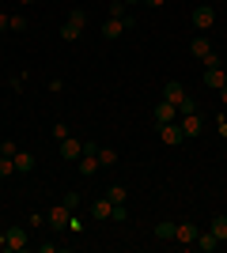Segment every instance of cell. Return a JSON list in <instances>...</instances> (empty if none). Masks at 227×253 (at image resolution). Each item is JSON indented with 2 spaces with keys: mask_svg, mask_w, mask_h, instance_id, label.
I'll use <instances>...</instances> for the list:
<instances>
[{
  "mask_svg": "<svg viewBox=\"0 0 227 253\" xmlns=\"http://www.w3.org/2000/svg\"><path fill=\"white\" fill-rule=\"evenodd\" d=\"M178 125H182L185 140H189V136H201V117H197V114H185L182 121H178Z\"/></svg>",
  "mask_w": 227,
  "mask_h": 253,
  "instance_id": "cell-10",
  "label": "cell"
},
{
  "mask_svg": "<svg viewBox=\"0 0 227 253\" xmlns=\"http://www.w3.org/2000/svg\"><path fill=\"white\" fill-rule=\"evenodd\" d=\"M151 117H155V125H167V121H178V106L174 102H155V110H151Z\"/></svg>",
  "mask_w": 227,
  "mask_h": 253,
  "instance_id": "cell-4",
  "label": "cell"
},
{
  "mask_svg": "<svg viewBox=\"0 0 227 253\" xmlns=\"http://www.w3.org/2000/svg\"><path fill=\"white\" fill-rule=\"evenodd\" d=\"M182 95H185V87L178 84V80H171V84L163 87V98H167V102H174V106L182 102Z\"/></svg>",
  "mask_w": 227,
  "mask_h": 253,
  "instance_id": "cell-13",
  "label": "cell"
},
{
  "mask_svg": "<svg viewBox=\"0 0 227 253\" xmlns=\"http://www.w3.org/2000/svg\"><path fill=\"white\" fill-rule=\"evenodd\" d=\"M193 27L197 31H212V27H216V8H208V4L193 8Z\"/></svg>",
  "mask_w": 227,
  "mask_h": 253,
  "instance_id": "cell-1",
  "label": "cell"
},
{
  "mask_svg": "<svg viewBox=\"0 0 227 253\" xmlns=\"http://www.w3.org/2000/svg\"><path fill=\"white\" fill-rule=\"evenodd\" d=\"M80 155H84V140H76V136H65V140H61V159L76 163Z\"/></svg>",
  "mask_w": 227,
  "mask_h": 253,
  "instance_id": "cell-6",
  "label": "cell"
},
{
  "mask_svg": "<svg viewBox=\"0 0 227 253\" xmlns=\"http://www.w3.org/2000/svg\"><path fill=\"white\" fill-rule=\"evenodd\" d=\"M65 136H72V132H68V125H65V121H53V140L61 144Z\"/></svg>",
  "mask_w": 227,
  "mask_h": 253,
  "instance_id": "cell-25",
  "label": "cell"
},
{
  "mask_svg": "<svg viewBox=\"0 0 227 253\" xmlns=\"http://www.w3.org/2000/svg\"><path fill=\"white\" fill-rule=\"evenodd\" d=\"M15 151H19V148H15V144H11V140H0V155H15Z\"/></svg>",
  "mask_w": 227,
  "mask_h": 253,
  "instance_id": "cell-30",
  "label": "cell"
},
{
  "mask_svg": "<svg viewBox=\"0 0 227 253\" xmlns=\"http://www.w3.org/2000/svg\"><path fill=\"white\" fill-rule=\"evenodd\" d=\"M68 23H76V27L84 31V27H87V11L84 8H72V11H68Z\"/></svg>",
  "mask_w": 227,
  "mask_h": 253,
  "instance_id": "cell-22",
  "label": "cell"
},
{
  "mask_svg": "<svg viewBox=\"0 0 227 253\" xmlns=\"http://www.w3.org/2000/svg\"><path fill=\"white\" fill-rule=\"evenodd\" d=\"M61 204H65V208H72V211H76V208H80V193H72V189H68L65 197H61Z\"/></svg>",
  "mask_w": 227,
  "mask_h": 253,
  "instance_id": "cell-26",
  "label": "cell"
},
{
  "mask_svg": "<svg viewBox=\"0 0 227 253\" xmlns=\"http://www.w3.org/2000/svg\"><path fill=\"white\" fill-rule=\"evenodd\" d=\"M159 140H163V144H171V148H178V144L185 140V132H182L178 121H167V125H159Z\"/></svg>",
  "mask_w": 227,
  "mask_h": 253,
  "instance_id": "cell-2",
  "label": "cell"
},
{
  "mask_svg": "<svg viewBox=\"0 0 227 253\" xmlns=\"http://www.w3.org/2000/svg\"><path fill=\"white\" fill-rule=\"evenodd\" d=\"M61 38H65V42H76V38H80V27H76V23H65V27H61Z\"/></svg>",
  "mask_w": 227,
  "mask_h": 253,
  "instance_id": "cell-23",
  "label": "cell"
},
{
  "mask_svg": "<svg viewBox=\"0 0 227 253\" xmlns=\"http://www.w3.org/2000/svg\"><path fill=\"white\" fill-rule=\"evenodd\" d=\"M216 121H220V136L227 140V121H224V117H216Z\"/></svg>",
  "mask_w": 227,
  "mask_h": 253,
  "instance_id": "cell-33",
  "label": "cell"
},
{
  "mask_svg": "<svg viewBox=\"0 0 227 253\" xmlns=\"http://www.w3.org/2000/svg\"><path fill=\"white\" fill-rule=\"evenodd\" d=\"M208 231H212V234H216V238H220V242H227V215H216V219H212V223H208Z\"/></svg>",
  "mask_w": 227,
  "mask_h": 253,
  "instance_id": "cell-17",
  "label": "cell"
},
{
  "mask_svg": "<svg viewBox=\"0 0 227 253\" xmlns=\"http://www.w3.org/2000/svg\"><path fill=\"white\" fill-rule=\"evenodd\" d=\"M19 4H34V0H19Z\"/></svg>",
  "mask_w": 227,
  "mask_h": 253,
  "instance_id": "cell-37",
  "label": "cell"
},
{
  "mask_svg": "<svg viewBox=\"0 0 227 253\" xmlns=\"http://www.w3.org/2000/svg\"><path fill=\"white\" fill-rule=\"evenodd\" d=\"M8 31H27V19H23V15H11V19H8Z\"/></svg>",
  "mask_w": 227,
  "mask_h": 253,
  "instance_id": "cell-29",
  "label": "cell"
},
{
  "mask_svg": "<svg viewBox=\"0 0 227 253\" xmlns=\"http://www.w3.org/2000/svg\"><path fill=\"white\" fill-rule=\"evenodd\" d=\"M110 19H125V4L121 0H110Z\"/></svg>",
  "mask_w": 227,
  "mask_h": 253,
  "instance_id": "cell-27",
  "label": "cell"
},
{
  "mask_svg": "<svg viewBox=\"0 0 227 253\" xmlns=\"http://www.w3.org/2000/svg\"><path fill=\"white\" fill-rule=\"evenodd\" d=\"M110 219H114V223H125V219H129V208H125V204H114Z\"/></svg>",
  "mask_w": 227,
  "mask_h": 253,
  "instance_id": "cell-24",
  "label": "cell"
},
{
  "mask_svg": "<svg viewBox=\"0 0 227 253\" xmlns=\"http://www.w3.org/2000/svg\"><path fill=\"white\" fill-rule=\"evenodd\" d=\"M68 215H72V208H65V204H57L49 215H45V223L53 227V231H61V227H68Z\"/></svg>",
  "mask_w": 227,
  "mask_h": 253,
  "instance_id": "cell-8",
  "label": "cell"
},
{
  "mask_svg": "<svg viewBox=\"0 0 227 253\" xmlns=\"http://www.w3.org/2000/svg\"><path fill=\"white\" fill-rule=\"evenodd\" d=\"M121 4H125V8H129V4H144V0H121Z\"/></svg>",
  "mask_w": 227,
  "mask_h": 253,
  "instance_id": "cell-36",
  "label": "cell"
},
{
  "mask_svg": "<svg viewBox=\"0 0 227 253\" xmlns=\"http://www.w3.org/2000/svg\"><path fill=\"white\" fill-rule=\"evenodd\" d=\"M178 114H182V117H185V114H197V98H193V95H182V102H178Z\"/></svg>",
  "mask_w": 227,
  "mask_h": 253,
  "instance_id": "cell-21",
  "label": "cell"
},
{
  "mask_svg": "<svg viewBox=\"0 0 227 253\" xmlns=\"http://www.w3.org/2000/svg\"><path fill=\"white\" fill-rule=\"evenodd\" d=\"M84 155H98V144H95V140H84Z\"/></svg>",
  "mask_w": 227,
  "mask_h": 253,
  "instance_id": "cell-31",
  "label": "cell"
},
{
  "mask_svg": "<svg viewBox=\"0 0 227 253\" xmlns=\"http://www.w3.org/2000/svg\"><path fill=\"white\" fill-rule=\"evenodd\" d=\"M11 163H15V170H19V174H31V170H34V155H31V151H15V155H11Z\"/></svg>",
  "mask_w": 227,
  "mask_h": 253,
  "instance_id": "cell-12",
  "label": "cell"
},
{
  "mask_svg": "<svg viewBox=\"0 0 227 253\" xmlns=\"http://www.w3.org/2000/svg\"><path fill=\"white\" fill-rule=\"evenodd\" d=\"M98 167H114V163H118V151H114V148H98Z\"/></svg>",
  "mask_w": 227,
  "mask_h": 253,
  "instance_id": "cell-18",
  "label": "cell"
},
{
  "mask_svg": "<svg viewBox=\"0 0 227 253\" xmlns=\"http://www.w3.org/2000/svg\"><path fill=\"white\" fill-rule=\"evenodd\" d=\"M4 242H8V231H0V250H4Z\"/></svg>",
  "mask_w": 227,
  "mask_h": 253,
  "instance_id": "cell-35",
  "label": "cell"
},
{
  "mask_svg": "<svg viewBox=\"0 0 227 253\" xmlns=\"http://www.w3.org/2000/svg\"><path fill=\"white\" fill-rule=\"evenodd\" d=\"M110 211H114L110 197H102V201H95V204H91V215H95V219H110Z\"/></svg>",
  "mask_w": 227,
  "mask_h": 253,
  "instance_id": "cell-16",
  "label": "cell"
},
{
  "mask_svg": "<svg viewBox=\"0 0 227 253\" xmlns=\"http://www.w3.org/2000/svg\"><path fill=\"white\" fill-rule=\"evenodd\" d=\"M8 19H11L8 11H0V31H8Z\"/></svg>",
  "mask_w": 227,
  "mask_h": 253,
  "instance_id": "cell-32",
  "label": "cell"
},
{
  "mask_svg": "<svg viewBox=\"0 0 227 253\" xmlns=\"http://www.w3.org/2000/svg\"><path fill=\"white\" fill-rule=\"evenodd\" d=\"M106 197H110V204H125V201H129L125 185H110V193H106Z\"/></svg>",
  "mask_w": 227,
  "mask_h": 253,
  "instance_id": "cell-19",
  "label": "cell"
},
{
  "mask_svg": "<svg viewBox=\"0 0 227 253\" xmlns=\"http://www.w3.org/2000/svg\"><path fill=\"white\" fill-rule=\"evenodd\" d=\"M121 34H125V23L121 19H106L102 23V38H106V42H114V38H121Z\"/></svg>",
  "mask_w": 227,
  "mask_h": 253,
  "instance_id": "cell-11",
  "label": "cell"
},
{
  "mask_svg": "<svg viewBox=\"0 0 227 253\" xmlns=\"http://www.w3.org/2000/svg\"><path fill=\"white\" fill-rule=\"evenodd\" d=\"M174 227H178V223H171V219L155 223V238H174Z\"/></svg>",
  "mask_w": 227,
  "mask_h": 253,
  "instance_id": "cell-20",
  "label": "cell"
},
{
  "mask_svg": "<svg viewBox=\"0 0 227 253\" xmlns=\"http://www.w3.org/2000/svg\"><path fill=\"white\" fill-rule=\"evenodd\" d=\"M224 84H227L224 68H220V64H205V87H208V91H220Z\"/></svg>",
  "mask_w": 227,
  "mask_h": 253,
  "instance_id": "cell-5",
  "label": "cell"
},
{
  "mask_svg": "<svg viewBox=\"0 0 227 253\" xmlns=\"http://www.w3.org/2000/svg\"><path fill=\"white\" fill-rule=\"evenodd\" d=\"M8 174H15V163L8 155H0V178H8Z\"/></svg>",
  "mask_w": 227,
  "mask_h": 253,
  "instance_id": "cell-28",
  "label": "cell"
},
{
  "mask_svg": "<svg viewBox=\"0 0 227 253\" xmlns=\"http://www.w3.org/2000/svg\"><path fill=\"white\" fill-rule=\"evenodd\" d=\"M197 250H205V253H212V250H216V246H220V238H216V234H212V231H201V234H197Z\"/></svg>",
  "mask_w": 227,
  "mask_h": 253,
  "instance_id": "cell-14",
  "label": "cell"
},
{
  "mask_svg": "<svg viewBox=\"0 0 227 253\" xmlns=\"http://www.w3.org/2000/svg\"><path fill=\"white\" fill-rule=\"evenodd\" d=\"M4 250H8V253H23V250H27V234H23V227H8V242H4Z\"/></svg>",
  "mask_w": 227,
  "mask_h": 253,
  "instance_id": "cell-7",
  "label": "cell"
},
{
  "mask_svg": "<svg viewBox=\"0 0 227 253\" xmlns=\"http://www.w3.org/2000/svg\"><path fill=\"white\" fill-rule=\"evenodd\" d=\"M197 234H201L197 223H178V227H174V242H178V246H193Z\"/></svg>",
  "mask_w": 227,
  "mask_h": 253,
  "instance_id": "cell-3",
  "label": "cell"
},
{
  "mask_svg": "<svg viewBox=\"0 0 227 253\" xmlns=\"http://www.w3.org/2000/svg\"><path fill=\"white\" fill-rule=\"evenodd\" d=\"M189 53H193V57H197V61H205V57H208V53H212V42H208V38H205V34H197V38H193V42H189Z\"/></svg>",
  "mask_w": 227,
  "mask_h": 253,
  "instance_id": "cell-9",
  "label": "cell"
},
{
  "mask_svg": "<svg viewBox=\"0 0 227 253\" xmlns=\"http://www.w3.org/2000/svg\"><path fill=\"white\" fill-rule=\"evenodd\" d=\"M144 4H148V8H163V4H167V0H144Z\"/></svg>",
  "mask_w": 227,
  "mask_h": 253,
  "instance_id": "cell-34",
  "label": "cell"
},
{
  "mask_svg": "<svg viewBox=\"0 0 227 253\" xmlns=\"http://www.w3.org/2000/svg\"><path fill=\"white\" fill-rule=\"evenodd\" d=\"M76 163H80V174H84V178H91V174H98V159H95V155H80V159H76Z\"/></svg>",
  "mask_w": 227,
  "mask_h": 253,
  "instance_id": "cell-15",
  "label": "cell"
}]
</instances>
